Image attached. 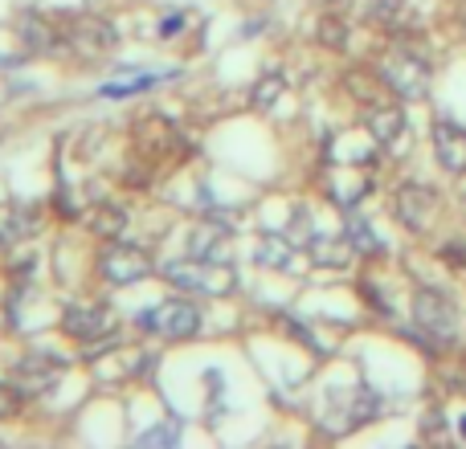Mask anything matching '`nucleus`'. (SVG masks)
Segmentation results:
<instances>
[{"label": "nucleus", "instance_id": "9", "mask_svg": "<svg viewBox=\"0 0 466 449\" xmlns=\"http://www.w3.org/2000/svg\"><path fill=\"white\" fill-rule=\"evenodd\" d=\"M115 41H119V33H115L111 21H82L70 33V45L82 57H103V49H115Z\"/></svg>", "mask_w": 466, "mask_h": 449}, {"label": "nucleus", "instance_id": "13", "mask_svg": "<svg viewBox=\"0 0 466 449\" xmlns=\"http://www.w3.org/2000/svg\"><path fill=\"white\" fill-rule=\"evenodd\" d=\"M188 254L193 257H226V224H201V229L188 237Z\"/></svg>", "mask_w": 466, "mask_h": 449}, {"label": "nucleus", "instance_id": "14", "mask_svg": "<svg viewBox=\"0 0 466 449\" xmlns=\"http://www.w3.org/2000/svg\"><path fill=\"white\" fill-rule=\"evenodd\" d=\"M258 265H270V270H290V241L287 237H262L258 245Z\"/></svg>", "mask_w": 466, "mask_h": 449}, {"label": "nucleus", "instance_id": "19", "mask_svg": "<svg viewBox=\"0 0 466 449\" xmlns=\"http://www.w3.org/2000/svg\"><path fill=\"white\" fill-rule=\"evenodd\" d=\"M279 95H282V78H279V74H270V78L258 82V90H254V106H274V103H279Z\"/></svg>", "mask_w": 466, "mask_h": 449}, {"label": "nucleus", "instance_id": "18", "mask_svg": "<svg viewBox=\"0 0 466 449\" xmlns=\"http://www.w3.org/2000/svg\"><path fill=\"white\" fill-rule=\"evenodd\" d=\"M177 442H180V421H172V425H168V421H160V425H156V429H147V434H139V442H136V445H144V449L164 445V449H168V445H177Z\"/></svg>", "mask_w": 466, "mask_h": 449}, {"label": "nucleus", "instance_id": "5", "mask_svg": "<svg viewBox=\"0 0 466 449\" xmlns=\"http://www.w3.org/2000/svg\"><path fill=\"white\" fill-rule=\"evenodd\" d=\"M98 270H103V278L111 282V286H131V282L147 278L156 265H152V257H147L144 249L111 245V249H103V257H98Z\"/></svg>", "mask_w": 466, "mask_h": 449}, {"label": "nucleus", "instance_id": "1", "mask_svg": "<svg viewBox=\"0 0 466 449\" xmlns=\"http://www.w3.org/2000/svg\"><path fill=\"white\" fill-rule=\"evenodd\" d=\"M164 274L180 290H193L205 298H226L229 290H238V270L229 257H185V262H168Z\"/></svg>", "mask_w": 466, "mask_h": 449}, {"label": "nucleus", "instance_id": "11", "mask_svg": "<svg viewBox=\"0 0 466 449\" xmlns=\"http://www.w3.org/2000/svg\"><path fill=\"white\" fill-rule=\"evenodd\" d=\"M307 249H311V262L315 265H323V270H344L348 265V257L356 254L352 249V241H339V237H311L307 241Z\"/></svg>", "mask_w": 466, "mask_h": 449}, {"label": "nucleus", "instance_id": "25", "mask_svg": "<svg viewBox=\"0 0 466 449\" xmlns=\"http://www.w3.org/2000/svg\"><path fill=\"white\" fill-rule=\"evenodd\" d=\"M459 434H462V437H466V417H462V425H459Z\"/></svg>", "mask_w": 466, "mask_h": 449}, {"label": "nucleus", "instance_id": "21", "mask_svg": "<svg viewBox=\"0 0 466 449\" xmlns=\"http://www.w3.org/2000/svg\"><path fill=\"white\" fill-rule=\"evenodd\" d=\"M372 16L385 25H397V16H401V0H372Z\"/></svg>", "mask_w": 466, "mask_h": 449}, {"label": "nucleus", "instance_id": "7", "mask_svg": "<svg viewBox=\"0 0 466 449\" xmlns=\"http://www.w3.org/2000/svg\"><path fill=\"white\" fill-rule=\"evenodd\" d=\"M434 152H438V164H442L451 176H462L466 172V131L454 119L434 123Z\"/></svg>", "mask_w": 466, "mask_h": 449}, {"label": "nucleus", "instance_id": "26", "mask_svg": "<svg viewBox=\"0 0 466 449\" xmlns=\"http://www.w3.org/2000/svg\"><path fill=\"white\" fill-rule=\"evenodd\" d=\"M315 5H336V0H315Z\"/></svg>", "mask_w": 466, "mask_h": 449}, {"label": "nucleus", "instance_id": "24", "mask_svg": "<svg viewBox=\"0 0 466 449\" xmlns=\"http://www.w3.org/2000/svg\"><path fill=\"white\" fill-rule=\"evenodd\" d=\"M426 434H442V413H438V409L426 413Z\"/></svg>", "mask_w": 466, "mask_h": 449}, {"label": "nucleus", "instance_id": "15", "mask_svg": "<svg viewBox=\"0 0 466 449\" xmlns=\"http://www.w3.org/2000/svg\"><path fill=\"white\" fill-rule=\"evenodd\" d=\"M348 241H352L356 254H380V249H385V241H380L377 233H372V224L360 221V217L348 221Z\"/></svg>", "mask_w": 466, "mask_h": 449}, {"label": "nucleus", "instance_id": "2", "mask_svg": "<svg viewBox=\"0 0 466 449\" xmlns=\"http://www.w3.org/2000/svg\"><path fill=\"white\" fill-rule=\"evenodd\" d=\"M136 323L164 339H193L197 331H201V311H197L193 303H185V298H164V303L139 311Z\"/></svg>", "mask_w": 466, "mask_h": 449}, {"label": "nucleus", "instance_id": "4", "mask_svg": "<svg viewBox=\"0 0 466 449\" xmlns=\"http://www.w3.org/2000/svg\"><path fill=\"white\" fill-rule=\"evenodd\" d=\"M380 78H385V86L393 90L397 98H405V103H418V98L430 95V65H426V57L410 54V49L389 54L385 65H380Z\"/></svg>", "mask_w": 466, "mask_h": 449}, {"label": "nucleus", "instance_id": "17", "mask_svg": "<svg viewBox=\"0 0 466 449\" xmlns=\"http://www.w3.org/2000/svg\"><path fill=\"white\" fill-rule=\"evenodd\" d=\"M90 229H95L98 237H119V233L127 229V213L115 209V205H103V209H95V221H90Z\"/></svg>", "mask_w": 466, "mask_h": 449}, {"label": "nucleus", "instance_id": "23", "mask_svg": "<svg viewBox=\"0 0 466 449\" xmlns=\"http://www.w3.org/2000/svg\"><path fill=\"white\" fill-rule=\"evenodd\" d=\"M13 413H16V396L8 393L5 384H0V421H8V417H13Z\"/></svg>", "mask_w": 466, "mask_h": 449}, {"label": "nucleus", "instance_id": "22", "mask_svg": "<svg viewBox=\"0 0 466 449\" xmlns=\"http://www.w3.org/2000/svg\"><path fill=\"white\" fill-rule=\"evenodd\" d=\"M180 25H185V13H172V16H164L160 21V37L168 41V37H177L180 33Z\"/></svg>", "mask_w": 466, "mask_h": 449}, {"label": "nucleus", "instance_id": "3", "mask_svg": "<svg viewBox=\"0 0 466 449\" xmlns=\"http://www.w3.org/2000/svg\"><path fill=\"white\" fill-rule=\"evenodd\" d=\"M413 323L430 335V344H454L462 331L459 306L446 294H438V290H418L413 294Z\"/></svg>", "mask_w": 466, "mask_h": 449}, {"label": "nucleus", "instance_id": "20", "mask_svg": "<svg viewBox=\"0 0 466 449\" xmlns=\"http://www.w3.org/2000/svg\"><path fill=\"white\" fill-rule=\"evenodd\" d=\"M344 37H348V33H344V21H331V16H328V21H319V41H323V45L344 49Z\"/></svg>", "mask_w": 466, "mask_h": 449}, {"label": "nucleus", "instance_id": "10", "mask_svg": "<svg viewBox=\"0 0 466 449\" xmlns=\"http://www.w3.org/2000/svg\"><path fill=\"white\" fill-rule=\"evenodd\" d=\"M364 127H369V135L377 139L380 147H393L397 139L405 135V111H397V106H377V111H369Z\"/></svg>", "mask_w": 466, "mask_h": 449}, {"label": "nucleus", "instance_id": "12", "mask_svg": "<svg viewBox=\"0 0 466 449\" xmlns=\"http://www.w3.org/2000/svg\"><path fill=\"white\" fill-rule=\"evenodd\" d=\"M16 33H21L25 49H33V54H49V49L57 45V41H54V25H46L37 13H25L21 25H16Z\"/></svg>", "mask_w": 466, "mask_h": 449}, {"label": "nucleus", "instance_id": "16", "mask_svg": "<svg viewBox=\"0 0 466 449\" xmlns=\"http://www.w3.org/2000/svg\"><path fill=\"white\" fill-rule=\"evenodd\" d=\"M156 82H168V74H139V78H131V82H111V86H103L98 95L103 98H127V95H144V90L156 86Z\"/></svg>", "mask_w": 466, "mask_h": 449}, {"label": "nucleus", "instance_id": "8", "mask_svg": "<svg viewBox=\"0 0 466 449\" xmlns=\"http://www.w3.org/2000/svg\"><path fill=\"white\" fill-rule=\"evenodd\" d=\"M434 205H438V196L430 193V188L405 185V188H397L393 209H397V217L405 221V229L421 233V229H426V221H430V213H434Z\"/></svg>", "mask_w": 466, "mask_h": 449}, {"label": "nucleus", "instance_id": "6", "mask_svg": "<svg viewBox=\"0 0 466 449\" xmlns=\"http://www.w3.org/2000/svg\"><path fill=\"white\" fill-rule=\"evenodd\" d=\"M62 331L74 339H103V335H115V314L106 306H66L62 314Z\"/></svg>", "mask_w": 466, "mask_h": 449}]
</instances>
